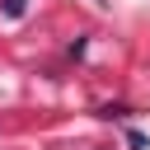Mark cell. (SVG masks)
<instances>
[{
  "instance_id": "6da1fadb",
  "label": "cell",
  "mask_w": 150,
  "mask_h": 150,
  "mask_svg": "<svg viewBox=\"0 0 150 150\" xmlns=\"http://www.w3.org/2000/svg\"><path fill=\"white\" fill-rule=\"evenodd\" d=\"M23 9H28V0H0V14L5 19H19Z\"/></svg>"
}]
</instances>
